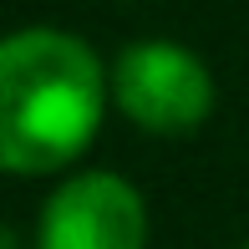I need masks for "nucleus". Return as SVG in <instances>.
<instances>
[{"instance_id":"f257e3e1","label":"nucleus","mask_w":249,"mask_h":249,"mask_svg":"<svg viewBox=\"0 0 249 249\" xmlns=\"http://www.w3.org/2000/svg\"><path fill=\"white\" fill-rule=\"evenodd\" d=\"M112 76L82 36L26 26L0 46V163L20 178L61 173L92 148Z\"/></svg>"},{"instance_id":"f03ea898","label":"nucleus","mask_w":249,"mask_h":249,"mask_svg":"<svg viewBox=\"0 0 249 249\" xmlns=\"http://www.w3.org/2000/svg\"><path fill=\"white\" fill-rule=\"evenodd\" d=\"M112 102L132 127L153 138H183L213 112V76L188 46L148 36L122 46L112 61Z\"/></svg>"},{"instance_id":"7ed1b4c3","label":"nucleus","mask_w":249,"mask_h":249,"mask_svg":"<svg viewBox=\"0 0 249 249\" xmlns=\"http://www.w3.org/2000/svg\"><path fill=\"white\" fill-rule=\"evenodd\" d=\"M148 203L117 173H71L36 219V249H142Z\"/></svg>"},{"instance_id":"20e7f679","label":"nucleus","mask_w":249,"mask_h":249,"mask_svg":"<svg viewBox=\"0 0 249 249\" xmlns=\"http://www.w3.org/2000/svg\"><path fill=\"white\" fill-rule=\"evenodd\" d=\"M239 249H249V239H244V244H239Z\"/></svg>"}]
</instances>
